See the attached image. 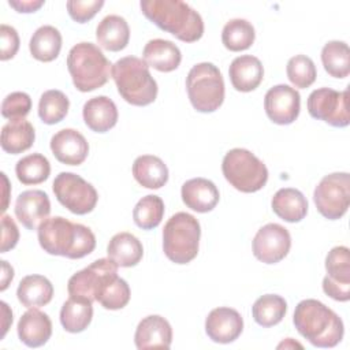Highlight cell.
<instances>
[{
	"label": "cell",
	"instance_id": "cell-18",
	"mask_svg": "<svg viewBox=\"0 0 350 350\" xmlns=\"http://www.w3.org/2000/svg\"><path fill=\"white\" fill-rule=\"evenodd\" d=\"M134 342L137 349H170L172 342L171 324L159 314L144 317L135 329Z\"/></svg>",
	"mask_w": 350,
	"mask_h": 350
},
{
	"label": "cell",
	"instance_id": "cell-33",
	"mask_svg": "<svg viewBox=\"0 0 350 350\" xmlns=\"http://www.w3.org/2000/svg\"><path fill=\"white\" fill-rule=\"evenodd\" d=\"M324 70L334 78H346L350 74V49L345 41H328L321 49Z\"/></svg>",
	"mask_w": 350,
	"mask_h": 350
},
{
	"label": "cell",
	"instance_id": "cell-44",
	"mask_svg": "<svg viewBox=\"0 0 350 350\" xmlns=\"http://www.w3.org/2000/svg\"><path fill=\"white\" fill-rule=\"evenodd\" d=\"M19 241V230L14 219L8 215L1 216V247L0 252L5 253L16 246Z\"/></svg>",
	"mask_w": 350,
	"mask_h": 350
},
{
	"label": "cell",
	"instance_id": "cell-45",
	"mask_svg": "<svg viewBox=\"0 0 350 350\" xmlns=\"http://www.w3.org/2000/svg\"><path fill=\"white\" fill-rule=\"evenodd\" d=\"M324 293L335 301L347 302L350 299V284H342L331 280L328 276L323 279Z\"/></svg>",
	"mask_w": 350,
	"mask_h": 350
},
{
	"label": "cell",
	"instance_id": "cell-25",
	"mask_svg": "<svg viewBox=\"0 0 350 350\" xmlns=\"http://www.w3.org/2000/svg\"><path fill=\"white\" fill-rule=\"evenodd\" d=\"M271 206L276 216L288 223H298L308 213V200L293 187L279 189L272 197Z\"/></svg>",
	"mask_w": 350,
	"mask_h": 350
},
{
	"label": "cell",
	"instance_id": "cell-15",
	"mask_svg": "<svg viewBox=\"0 0 350 350\" xmlns=\"http://www.w3.org/2000/svg\"><path fill=\"white\" fill-rule=\"evenodd\" d=\"M243 331V319L238 310L227 306L215 308L205 320V332L216 343H231Z\"/></svg>",
	"mask_w": 350,
	"mask_h": 350
},
{
	"label": "cell",
	"instance_id": "cell-9",
	"mask_svg": "<svg viewBox=\"0 0 350 350\" xmlns=\"http://www.w3.org/2000/svg\"><path fill=\"white\" fill-rule=\"evenodd\" d=\"M313 201L320 215L325 219H340L350 204V175L347 172L325 175L314 189Z\"/></svg>",
	"mask_w": 350,
	"mask_h": 350
},
{
	"label": "cell",
	"instance_id": "cell-22",
	"mask_svg": "<svg viewBox=\"0 0 350 350\" xmlns=\"http://www.w3.org/2000/svg\"><path fill=\"white\" fill-rule=\"evenodd\" d=\"M85 124L94 133H107L118 122V108L107 96L89 98L82 108Z\"/></svg>",
	"mask_w": 350,
	"mask_h": 350
},
{
	"label": "cell",
	"instance_id": "cell-29",
	"mask_svg": "<svg viewBox=\"0 0 350 350\" xmlns=\"http://www.w3.org/2000/svg\"><path fill=\"white\" fill-rule=\"evenodd\" d=\"M18 301L26 308H40L51 302L53 297V286L48 278L42 275L25 276L16 288Z\"/></svg>",
	"mask_w": 350,
	"mask_h": 350
},
{
	"label": "cell",
	"instance_id": "cell-40",
	"mask_svg": "<svg viewBox=\"0 0 350 350\" xmlns=\"http://www.w3.org/2000/svg\"><path fill=\"white\" fill-rule=\"evenodd\" d=\"M129 301L130 287L127 282L119 276H115L112 280H109L97 298V302H100L103 308L109 310L123 309L129 304Z\"/></svg>",
	"mask_w": 350,
	"mask_h": 350
},
{
	"label": "cell",
	"instance_id": "cell-16",
	"mask_svg": "<svg viewBox=\"0 0 350 350\" xmlns=\"http://www.w3.org/2000/svg\"><path fill=\"white\" fill-rule=\"evenodd\" d=\"M51 213V201L42 190H25L15 201V216L27 230H38Z\"/></svg>",
	"mask_w": 350,
	"mask_h": 350
},
{
	"label": "cell",
	"instance_id": "cell-5",
	"mask_svg": "<svg viewBox=\"0 0 350 350\" xmlns=\"http://www.w3.org/2000/svg\"><path fill=\"white\" fill-rule=\"evenodd\" d=\"M67 68L74 86L79 92L88 93L108 82L112 64L97 45L79 42L68 52Z\"/></svg>",
	"mask_w": 350,
	"mask_h": 350
},
{
	"label": "cell",
	"instance_id": "cell-17",
	"mask_svg": "<svg viewBox=\"0 0 350 350\" xmlns=\"http://www.w3.org/2000/svg\"><path fill=\"white\" fill-rule=\"evenodd\" d=\"M51 150L57 161L67 165H79L88 157L89 144L79 131L63 129L51 138Z\"/></svg>",
	"mask_w": 350,
	"mask_h": 350
},
{
	"label": "cell",
	"instance_id": "cell-49",
	"mask_svg": "<svg viewBox=\"0 0 350 350\" xmlns=\"http://www.w3.org/2000/svg\"><path fill=\"white\" fill-rule=\"evenodd\" d=\"M1 178H3V182H4V201H3V205H1V212H5L7 209V201H8V196H7V187H8V179L5 176L4 172H1Z\"/></svg>",
	"mask_w": 350,
	"mask_h": 350
},
{
	"label": "cell",
	"instance_id": "cell-31",
	"mask_svg": "<svg viewBox=\"0 0 350 350\" xmlns=\"http://www.w3.org/2000/svg\"><path fill=\"white\" fill-rule=\"evenodd\" d=\"M93 304L90 301L70 297L60 309V323L67 332L85 331L93 319Z\"/></svg>",
	"mask_w": 350,
	"mask_h": 350
},
{
	"label": "cell",
	"instance_id": "cell-46",
	"mask_svg": "<svg viewBox=\"0 0 350 350\" xmlns=\"http://www.w3.org/2000/svg\"><path fill=\"white\" fill-rule=\"evenodd\" d=\"M44 0H10L8 4L18 12L29 14L36 12L38 8L44 5Z\"/></svg>",
	"mask_w": 350,
	"mask_h": 350
},
{
	"label": "cell",
	"instance_id": "cell-28",
	"mask_svg": "<svg viewBox=\"0 0 350 350\" xmlns=\"http://www.w3.org/2000/svg\"><path fill=\"white\" fill-rule=\"evenodd\" d=\"M133 176L141 186L156 190L167 183L168 168L160 157L142 154L133 163Z\"/></svg>",
	"mask_w": 350,
	"mask_h": 350
},
{
	"label": "cell",
	"instance_id": "cell-12",
	"mask_svg": "<svg viewBox=\"0 0 350 350\" xmlns=\"http://www.w3.org/2000/svg\"><path fill=\"white\" fill-rule=\"evenodd\" d=\"M308 112L312 118L323 120L334 127H346L349 116V89L343 92L331 88L313 90L308 97Z\"/></svg>",
	"mask_w": 350,
	"mask_h": 350
},
{
	"label": "cell",
	"instance_id": "cell-4",
	"mask_svg": "<svg viewBox=\"0 0 350 350\" xmlns=\"http://www.w3.org/2000/svg\"><path fill=\"white\" fill-rule=\"evenodd\" d=\"M111 75L119 94L129 104L145 107L156 100L157 83L144 59L124 56L112 64Z\"/></svg>",
	"mask_w": 350,
	"mask_h": 350
},
{
	"label": "cell",
	"instance_id": "cell-14",
	"mask_svg": "<svg viewBox=\"0 0 350 350\" xmlns=\"http://www.w3.org/2000/svg\"><path fill=\"white\" fill-rule=\"evenodd\" d=\"M264 109L273 123L291 124L299 115L301 96L288 85H275L265 93Z\"/></svg>",
	"mask_w": 350,
	"mask_h": 350
},
{
	"label": "cell",
	"instance_id": "cell-35",
	"mask_svg": "<svg viewBox=\"0 0 350 350\" xmlns=\"http://www.w3.org/2000/svg\"><path fill=\"white\" fill-rule=\"evenodd\" d=\"M15 174L23 185H40L49 178L51 164L44 154L31 153L18 160Z\"/></svg>",
	"mask_w": 350,
	"mask_h": 350
},
{
	"label": "cell",
	"instance_id": "cell-37",
	"mask_svg": "<svg viewBox=\"0 0 350 350\" xmlns=\"http://www.w3.org/2000/svg\"><path fill=\"white\" fill-rule=\"evenodd\" d=\"M164 216V202L159 196L148 194L142 197L133 209L134 223L142 230L156 228Z\"/></svg>",
	"mask_w": 350,
	"mask_h": 350
},
{
	"label": "cell",
	"instance_id": "cell-7",
	"mask_svg": "<svg viewBox=\"0 0 350 350\" xmlns=\"http://www.w3.org/2000/svg\"><path fill=\"white\" fill-rule=\"evenodd\" d=\"M189 100L198 112H215L224 101V81L213 63L193 66L186 78Z\"/></svg>",
	"mask_w": 350,
	"mask_h": 350
},
{
	"label": "cell",
	"instance_id": "cell-32",
	"mask_svg": "<svg viewBox=\"0 0 350 350\" xmlns=\"http://www.w3.org/2000/svg\"><path fill=\"white\" fill-rule=\"evenodd\" d=\"M287 312V302L276 294L261 295L252 306L254 321L261 327H273L279 324Z\"/></svg>",
	"mask_w": 350,
	"mask_h": 350
},
{
	"label": "cell",
	"instance_id": "cell-2",
	"mask_svg": "<svg viewBox=\"0 0 350 350\" xmlns=\"http://www.w3.org/2000/svg\"><path fill=\"white\" fill-rule=\"evenodd\" d=\"M139 7L152 23L183 42L198 41L204 34L201 15L185 1L142 0Z\"/></svg>",
	"mask_w": 350,
	"mask_h": 350
},
{
	"label": "cell",
	"instance_id": "cell-34",
	"mask_svg": "<svg viewBox=\"0 0 350 350\" xmlns=\"http://www.w3.org/2000/svg\"><path fill=\"white\" fill-rule=\"evenodd\" d=\"M254 27L246 19L235 18L228 21L221 31V42L231 52H241L254 42Z\"/></svg>",
	"mask_w": 350,
	"mask_h": 350
},
{
	"label": "cell",
	"instance_id": "cell-42",
	"mask_svg": "<svg viewBox=\"0 0 350 350\" xmlns=\"http://www.w3.org/2000/svg\"><path fill=\"white\" fill-rule=\"evenodd\" d=\"M104 5L103 0H70L67 1V11L72 21L86 23Z\"/></svg>",
	"mask_w": 350,
	"mask_h": 350
},
{
	"label": "cell",
	"instance_id": "cell-26",
	"mask_svg": "<svg viewBox=\"0 0 350 350\" xmlns=\"http://www.w3.org/2000/svg\"><path fill=\"white\" fill-rule=\"evenodd\" d=\"M36 139L33 124L23 119H12L1 129V149L11 154H19L30 149Z\"/></svg>",
	"mask_w": 350,
	"mask_h": 350
},
{
	"label": "cell",
	"instance_id": "cell-20",
	"mask_svg": "<svg viewBox=\"0 0 350 350\" xmlns=\"http://www.w3.org/2000/svg\"><path fill=\"white\" fill-rule=\"evenodd\" d=\"M18 336L29 347L44 346L52 335V321L46 313L30 308L18 321Z\"/></svg>",
	"mask_w": 350,
	"mask_h": 350
},
{
	"label": "cell",
	"instance_id": "cell-6",
	"mask_svg": "<svg viewBox=\"0 0 350 350\" xmlns=\"http://www.w3.org/2000/svg\"><path fill=\"white\" fill-rule=\"evenodd\" d=\"M201 227L198 220L186 212L172 215L163 230V250L175 264H187L197 257Z\"/></svg>",
	"mask_w": 350,
	"mask_h": 350
},
{
	"label": "cell",
	"instance_id": "cell-47",
	"mask_svg": "<svg viewBox=\"0 0 350 350\" xmlns=\"http://www.w3.org/2000/svg\"><path fill=\"white\" fill-rule=\"evenodd\" d=\"M1 286H0V290L1 291H4L7 287H8V284L11 283V280L14 279V268L5 261V260H3L1 261Z\"/></svg>",
	"mask_w": 350,
	"mask_h": 350
},
{
	"label": "cell",
	"instance_id": "cell-8",
	"mask_svg": "<svg viewBox=\"0 0 350 350\" xmlns=\"http://www.w3.org/2000/svg\"><path fill=\"white\" fill-rule=\"evenodd\" d=\"M221 171L226 180L242 193L258 191L268 180L267 165L243 148H234L226 153Z\"/></svg>",
	"mask_w": 350,
	"mask_h": 350
},
{
	"label": "cell",
	"instance_id": "cell-19",
	"mask_svg": "<svg viewBox=\"0 0 350 350\" xmlns=\"http://www.w3.org/2000/svg\"><path fill=\"white\" fill-rule=\"evenodd\" d=\"M182 201L198 213L211 212L219 202L220 194L216 185L205 178H193L182 185Z\"/></svg>",
	"mask_w": 350,
	"mask_h": 350
},
{
	"label": "cell",
	"instance_id": "cell-10",
	"mask_svg": "<svg viewBox=\"0 0 350 350\" xmlns=\"http://www.w3.org/2000/svg\"><path fill=\"white\" fill-rule=\"evenodd\" d=\"M52 189L57 201L75 215L90 213L98 201L96 189L74 172H60Z\"/></svg>",
	"mask_w": 350,
	"mask_h": 350
},
{
	"label": "cell",
	"instance_id": "cell-27",
	"mask_svg": "<svg viewBox=\"0 0 350 350\" xmlns=\"http://www.w3.org/2000/svg\"><path fill=\"white\" fill-rule=\"evenodd\" d=\"M107 254L118 267L129 268L141 261L144 247L135 235L130 232H119L111 238L107 246Z\"/></svg>",
	"mask_w": 350,
	"mask_h": 350
},
{
	"label": "cell",
	"instance_id": "cell-13",
	"mask_svg": "<svg viewBox=\"0 0 350 350\" xmlns=\"http://www.w3.org/2000/svg\"><path fill=\"white\" fill-rule=\"evenodd\" d=\"M291 237L286 227L278 223L262 226L253 238V254L264 264H276L290 252Z\"/></svg>",
	"mask_w": 350,
	"mask_h": 350
},
{
	"label": "cell",
	"instance_id": "cell-41",
	"mask_svg": "<svg viewBox=\"0 0 350 350\" xmlns=\"http://www.w3.org/2000/svg\"><path fill=\"white\" fill-rule=\"evenodd\" d=\"M31 109V98L25 92H12L1 103V115L5 119H23Z\"/></svg>",
	"mask_w": 350,
	"mask_h": 350
},
{
	"label": "cell",
	"instance_id": "cell-43",
	"mask_svg": "<svg viewBox=\"0 0 350 350\" xmlns=\"http://www.w3.org/2000/svg\"><path fill=\"white\" fill-rule=\"evenodd\" d=\"M0 44H1V49H0V59L3 62L12 59L18 49H19V36L18 31L8 25H1L0 26Z\"/></svg>",
	"mask_w": 350,
	"mask_h": 350
},
{
	"label": "cell",
	"instance_id": "cell-21",
	"mask_svg": "<svg viewBox=\"0 0 350 350\" xmlns=\"http://www.w3.org/2000/svg\"><path fill=\"white\" fill-rule=\"evenodd\" d=\"M228 75L235 90L247 93L257 89L261 83L264 67L256 56L242 55L231 62Z\"/></svg>",
	"mask_w": 350,
	"mask_h": 350
},
{
	"label": "cell",
	"instance_id": "cell-11",
	"mask_svg": "<svg viewBox=\"0 0 350 350\" xmlns=\"http://www.w3.org/2000/svg\"><path fill=\"white\" fill-rule=\"evenodd\" d=\"M115 276H118V265L109 258H100L74 273L68 279L67 290L70 297L82 298L93 304Z\"/></svg>",
	"mask_w": 350,
	"mask_h": 350
},
{
	"label": "cell",
	"instance_id": "cell-24",
	"mask_svg": "<svg viewBox=\"0 0 350 350\" xmlns=\"http://www.w3.org/2000/svg\"><path fill=\"white\" fill-rule=\"evenodd\" d=\"M96 38L103 49L119 52L124 49L130 40V27L123 16L107 15L96 29Z\"/></svg>",
	"mask_w": 350,
	"mask_h": 350
},
{
	"label": "cell",
	"instance_id": "cell-48",
	"mask_svg": "<svg viewBox=\"0 0 350 350\" xmlns=\"http://www.w3.org/2000/svg\"><path fill=\"white\" fill-rule=\"evenodd\" d=\"M0 305H1V313H3V321H1V325H3L1 339H3L5 336V334H7V331H8L10 324H12V312H11V309L8 308V305L4 301H1Z\"/></svg>",
	"mask_w": 350,
	"mask_h": 350
},
{
	"label": "cell",
	"instance_id": "cell-3",
	"mask_svg": "<svg viewBox=\"0 0 350 350\" xmlns=\"http://www.w3.org/2000/svg\"><path fill=\"white\" fill-rule=\"evenodd\" d=\"M297 331L316 347H335L343 338L342 319L317 299H304L294 310Z\"/></svg>",
	"mask_w": 350,
	"mask_h": 350
},
{
	"label": "cell",
	"instance_id": "cell-39",
	"mask_svg": "<svg viewBox=\"0 0 350 350\" xmlns=\"http://www.w3.org/2000/svg\"><path fill=\"white\" fill-rule=\"evenodd\" d=\"M327 276L342 284H350V252L346 246L332 247L325 257Z\"/></svg>",
	"mask_w": 350,
	"mask_h": 350
},
{
	"label": "cell",
	"instance_id": "cell-38",
	"mask_svg": "<svg viewBox=\"0 0 350 350\" xmlns=\"http://www.w3.org/2000/svg\"><path fill=\"white\" fill-rule=\"evenodd\" d=\"M288 81L299 89L309 88L317 77L316 66L313 60L306 55H295L293 56L286 67Z\"/></svg>",
	"mask_w": 350,
	"mask_h": 350
},
{
	"label": "cell",
	"instance_id": "cell-1",
	"mask_svg": "<svg viewBox=\"0 0 350 350\" xmlns=\"http://www.w3.org/2000/svg\"><path fill=\"white\" fill-rule=\"evenodd\" d=\"M37 231L40 246L52 256L77 260L90 254L96 247V237L89 227L62 216L45 219Z\"/></svg>",
	"mask_w": 350,
	"mask_h": 350
},
{
	"label": "cell",
	"instance_id": "cell-23",
	"mask_svg": "<svg viewBox=\"0 0 350 350\" xmlns=\"http://www.w3.org/2000/svg\"><path fill=\"white\" fill-rule=\"evenodd\" d=\"M142 57L149 67L161 72H171L179 67L182 53L172 41L154 38L146 42Z\"/></svg>",
	"mask_w": 350,
	"mask_h": 350
},
{
	"label": "cell",
	"instance_id": "cell-36",
	"mask_svg": "<svg viewBox=\"0 0 350 350\" xmlns=\"http://www.w3.org/2000/svg\"><path fill=\"white\" fill-rule=\"evenodd\" d=\"M70 108L67 96L57 89L46 90L38 101V116L45 124H56L62 122Z\"/></svg>",
	"mask_w": 350,
	"mask_h": 350
},
{
	"label": "cell",
	"instance_id": "cell-30",
	"mask_svg": "<svg viewBox=\"0 0 350 350\" xmlns=\"http://www.w3.org/2000/svg\"><path fill=\"white\" fill-rule=\"evenodd\" d=\"M29 49L36 60L48 63L55 60L62 49V34L51 25L38 27L29 42Z\"/></svg>",
	"mask_w": 350,
	"mask_h": 350
}]
</instances>
